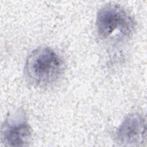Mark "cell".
Instances as JSON below:
<instances>
[{"mask_svg":"<svg viewBox=\"0 0 147 147\" xmlns=\"http://www.w3.org/2000/svg\"><path fill=\"white\" fill-rule=\"evenodd\" d=\"M63 71V62L59 56L49 48H40L28 56L25 65V74L33 84L45 87L55 82Z\"/></svg>","mask_w":147,"mask_h":147,"instance_id":"1","label":"cell"},{"mask_svg":"<svg viewBox=\"0 0 147 147\" xmlns=\"http://www.w3.org/2000/svg\"><path fill=\"white\" fill-rule=\"evenodd\" d=\"M96 30L102 39L129 37L135 28L134 21L129 13L117 4L110 3L98 11L96 20Z\"/></svg>","mask_w":147,"mask_h":147,"instance_id":"2","label":"cell"},{"mask_svg":"<svg viewBox=\"0 0 147 147\" xmlns=\"http://www.w3.org/2000/svg\"><path fill=\"white\" fill-rule=\"evenodd\" d=\"M31 137V127L22 114L9 117L2 125L1 142L5 146H28Z\"/></svg>","mask_w":147,"mask_h":147,"instance_id":"3","label":"cell"},{"mask_svg":"<svg viewBox=\"0 0 147 147\" xmlns=\"http://www.w3.org/2000/svg\"><path fill=\"white\" fill-rule=\"evenodd\" d=\"M146 123L143 117L138 113L127 115L116 132L118 142L123 146H137L146 140Z\"/></svg>","mask_w":147,"mask_h":147,"instance_id":"4","label":"cell"}]
</instances>
